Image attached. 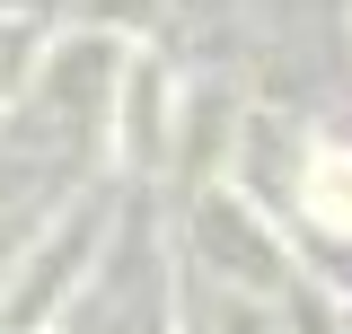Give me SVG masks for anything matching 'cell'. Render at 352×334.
<instances>
[{"instance_id": "obj_1", "label": "cell", "mask_w": 352, "mask_h": 334, "mask_svg": "<svg viewBox=\"0 0 352 334\" xmlns=\"http://www.w3.org/2000/svg\"><path fill=\"white\" fill-rule=\"evenodd\" d=\"M308 194H317V211H326V220H344V229H352V167H344V159H317Z\"/></svg>"}]
</instances>
